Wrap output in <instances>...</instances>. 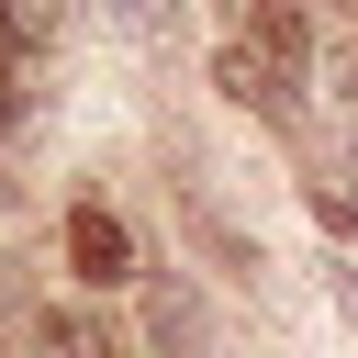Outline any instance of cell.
<instances>
[{"label": "cell", "instance_id": "obj_1", "mask_svg": "<svg viewBox=\"0 0 358 358\" xmlns=\"http://www.w3.org/2000/svg\"><path fill=\"white\" fill-rule=\"evenodd\" d=\"M213 90H224V101H246V112H268V123H291V112H302V78H280L257 45H224V56H213Z\"/></svg>", "mask_w": 358, "mask_h": 358}, {"label": "cell", "instance_id": "obj_2", "mask_svg": "<svg viewBox=\"0 0 358 358\" xmlns=\"http://www.w3.org/2000/svg\"><path fill=\"white\" fill-rule=\"evenodd\" d=\"M67 268L101 291V280H134V235H123V213H101V201H78L67 213Z\"/></svg>", "mask_w": 358, "mask_h": 358}, {"label": "cell", "instance_id": "obj_3", "mask_svg": "<svg viewBox=\"0 0 358 358\" xmlns=\"http://www.w3.org/2000/svg\"><path fill=\"white\" fill-rule=\"evenodd\" d=\"M246 45L280 67V78H302V56H313V34H302V11L291 0H257V22H246Z\"/></svg>", "mask_w": 358, "mask_h": 358}, {"label": "cell", "instance_id": "obj_4", "mask_svg": "<svg viewBox=\"0 0 358 358\" xmlns=\"http://www.w3.org/2000/svg\"><path fill=\"white\" fill-rule=\"evenodd\" d=\"M67 34V0H0V45H22V56H45Z\"/></svg>", "mask_w": 358, "mask_h": 358}, {"label": "cell", "instance_id": "obj_5", "mask_svg": "<svg viewBox=\"0 0 358 358\" xmlns=\"http://www.w3.org/2000/svg\"><path fill=\"white\" fill-rule=\"evenodd\" d=\"M34 336H45V358H112V336H101L90 313H67V302H56V313H45Z\"/></svg>", "mask_w": 358, "mask_h": 358}, {"label": "cell", "instance_id": "obj_6", "mask_svg": "<svg viewBox=\"0 0 358 358\" xmlns=\"http://www.w3.org/2000/svg\"><path fill=\"white\" fill-rule=\"evenodd\" d=\"M145 336H157V347H201V302H190V291H157V302H145Z\"/></svg>", "mask_w": 358, "mask_h": 358}, {"label": "cell", "instance_id": "obj_7", "mask_svg": "<svg viewBox=\"0 0 358 358\" xmlns=\"http://www.w3.org/2000/svg\"><path fill=\"white\" fill-rule=\"evenodd\" d=\"M313 213H324L336 235H358V190H347V179H313Z\"/></svg>", "mask_w": 358, "mask_h": 358}, {"label": "cell", "instance_id": "obj_8", "mask_svg": "<svg viewBox=\"0 0 358 358\" xmlns=\"http://www.w3.org/2000/svg\"><path fill=\"white\" fill-rule=\"evenodd\" d=\"M112 22H134V34H168V0H101Z\"/></svg>", "mask_w": 358, "mask_h": 358}, {"label": "cell", "instance_id": "obj_9", "mask_svg": "<svg viewBox=\"0 0 358 358\" xmlns=\"http://www.w3.org/2000/svg\"><path fill=\"white\" fill-rule=\"evenodd\" d=\"M22 123V78H11V56H0V134Z\"/></svg>", "mask_w": 358, "mask_h": 358}, {"label": "cell", "instance_id": "obj_10", "mask_svg": "<svg viewBox=\"0 0 358 358\" xmlns=\"http://www.w3.org/2000/svg\"><path fill=\"white\" fill-rule=\"evenodd\" d=\"M336 101H347V112H358V56H336Z\"/></svg>", "mask_w": 358, "mask_h": 358}]
</instances>
